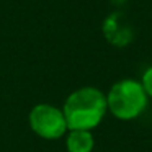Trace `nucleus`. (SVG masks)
<instances>
[{
    "instance_id": "39448f33",
    "label": "nucleus",
    "mask_w": 152,
    "mask_h": 152,
    "mask_svg": "<svg viewBox=\"0 0 152 152\" xmlns=\"http://www.w3.org/2000/svg\"><path fill=\"white\" fill-rule=\"evenodd\" d=\"M141 83H142V87H144L147 96H152V67H149V69L144 72Z\"/></svg>"
},
{
    "instance_id": "f257e3e1",
    "label": "nucleus",
    "mask_w": 152,
    "mask_h": 152,
    "mask_svg": "<svg viewBox=\"0 0 152 152\" xmlns=\"http://www.w3.org/2000/svg\"><path fill=\"white\" fill-rule=\"evenodd\" d=\"M108 111L106 95L95 87H82L72 92L64 103L62 113L67 121V129L92 131L102 123Z\"/></svg>"
},
{
    "instance_id": "7ed1b4c3",
    "label": "nucleus",
    "mask_w": 152,
    "mask_h": 152,
    "mask_svg": "<svg viewBox=\"0 0 152 152\" xmlns=\"http://www.w3.org/2000/svg\"><path fill=\"white\" fill-rule=\"evenodd\" d=\"M28 121L34 134L48 141L59 139L67 132V121L62 110L48 105V103H39L33 106L28 116Z\"/></svg>"
},
{
    "instance_id": "f03ea898",
    "label": "nucleus",
    "mask_w": 152,
    "mask_h": 152,
    "mask_svg": "<svg viewBox=\"0 0 152 152\" xmlns=\"http://www.w3.org/2000/svg\"><path fill=\"white\" fill-rule=\"evenodd\" d=\"M147 93L141 82L132 79H124L116 82L106 95L108 111L115 118L129 121L144 113L147 106Z\"/></svg>"
},
{
    "instance_id": "20e7f679",
    "label": "nucleus",
    "mask_w": 152,
    "mask_h": 152,
    "mask_svg": "<svg viewBox=\"0 0 152 152\" xmlns=\"http://www.w3.org/2000/svg\"><path fill=\"white\" fill-rule=\"evenodd\" d=\"M95 145L92 131H83V129H72L69 131L66 139L67 152H92Z\"/></svg>"
}]
</instances>
